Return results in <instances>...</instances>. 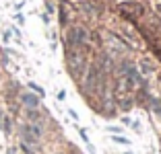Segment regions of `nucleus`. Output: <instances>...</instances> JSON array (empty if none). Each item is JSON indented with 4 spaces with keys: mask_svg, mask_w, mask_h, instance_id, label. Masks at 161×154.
Instances as JSON below:
<instances>
[{
    "mask_svg": "<svg viewBox=\"0 0 161 154\" xmlns=\"http://www.w3.org/2000/svg\"><path fill=\"white\" fill-rule=\"evenodd\" d=\"M87 41H89V37H87V31L80 27H75L68 31V47L70 49H85Z\"/></svg>",
    "mask_w": 161,
    "mask_h": 154,
    "instance_id": "1",
    "label": "nucleus"
},
{
    "mask_svg": "<svg viewBox=\"0 0 161 154\" xmlns=\"http://www.w3.org/2000/svg\"><path fill=\"white\" fill-rule=\"evenodd\" d=\"M120 10H122V14H126L130 19H138V17H142V13H145L142 4H138V2H122V4H120Z\"/></svg>",
    "mask_w": 161,
    "mask_h": 154,
    "instance_id": "2",
    "label": "nucleus"
},
{
    "mask_svg": "<svg viewBox=\"0 0 161 154\" xmlns=\"http://www.w3.org/2000/svg\"><path fill=\"white\" fill-rule=\"evenodd\" d=\"M23 103L29 105V107H37V97H33V95H23Z\"/></svg>",
    "mask_w": 161,
    "mask_h": 154,
    "instance_id": "3",
    "label": "nucleus"
},
{
    "mask_svg": "<svg viewBox=\"0 0 161 154\" xmlns=\"http://www.w3.org/2000/svg\"><path fill=\"white\" fill-rule=\"evenodd\" d=\"M114 140H116V142H120V144H130L126 138H118V136H114Z\"/></svg>",
    "mask_w": 161,
    "mask_h": 154,
    "instance_id": "4",
    "label": "nucleus"
},
{
    "mask_svg": "<svg viewBox=\"0 0 161 154\" xmlns=\"http://www.w3.org/2000/svg\"><path fill=\"white\" fill-rule=\"evenodd\" d=\"M155 10H157V14H161V4H157V6H155Z\"/></svg>",
    "mask_w": 161,
    "mask_h": 154,
    "instance_id": "5",
    "label": "nucleus"
},
{
    "mask_svg": "<svg viewBox=\"0 0 161 154\" xmlns=\"http://www.w3.org/2000/svg\"><path fill=\"white\" fill-rule=\"evenodd\" d=\"M0 123H2V113H0Z\"/></svg>",
    "mask_w": 161,
    "mask_h": 154,
    "instance_id": "6",
    "label": "nucleus"
}]
</instances>
